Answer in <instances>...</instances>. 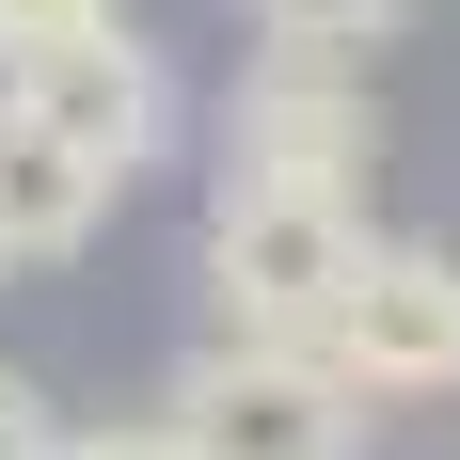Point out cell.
I'll use <instances>...</instances> for the list:
<instances>
[{
    "label": "cell",
    "instance_id": "6da1fadb",
    "mask_svg": "<svg viewBox=\"0 0 460 460\" xmlns=\"http://www.w3.org/2000/svg\"><path fill=\"white\" fill-rule=\"evenodd\" d=\"M349 270H366V207H318V190H207V238H190L207 333H238V349H318V318H333Z\"/></svg>",
    "mask_w": 460,
    "mask_h": 460
},
{
    "label": "cell",
    "instance_id": "7a4b0ae2",
    "mask_svg": "<svg viewBox=\"0 0 460 460\" xmlns=\"http://www.w3.org/2000/svg\"><path fill=\"white\" fill-rule=\"evenodd\" d=\"M366 397L318 366V349H238L207 333L175 381H159V445L175 460H366Z\"/></svg>",
    "mask_w": 460,
    "mask_h": 460
},
{
    "label": "cell",
    "instance_id": "3957f363",
    "mask_svg": "<svg viewBox=\"0 0 460 460\" xmlns=\"http://www.w3.org/2000/svg\"><path fill=\"white\" fill-rule=\"evenodd\" d=\"M318 366L366 413L460 397V254L445 238H366V270L333 286V318H318Z\"/></svg>",
    "mask_w": 460,
    "mask_h": 460
},
{
    "label": "cell",
    "instance_id": "277c9868",
    "mask_svg": "<svg viewBox=\"0 0 460 460\" xmlns=\"http://www.w3.org/2000/svg\"><path fill=\"white\" fill-rule=\"evenodd\" d=\"M366 159H381L366 64H286V48H254V80L223 95V190H318V207H366Z\"/></svg>",
    "mask_w": 460,
    "mask_h": 460
},
{
    "label": "cell",
    "instance_id": "5b68a950",
    "mask_svg": "<svg viewBox=\"0 0 460 460\" xmlns=\"http://www.w3.org/2000/svg\"><path fill=\"white\" fill-rule=\"evenodd\" d=\"M0 95H16L32 128H64L80 159H111V175H143V159L175 143V64L143 32H95V48H64V64H16Z\"/></svg>",
    "mask_w": 460,
    "mask_h": 460
},
{
    "label": "cell",
    "instance_id": "8992f818",
    "mask_svg": "<svg viewBox=\"0 0 460 460\" xmlns=\"http://www.w3.org/2000/svg\"><path fill=\"white\" fill-rule=\"evenodd\" d=\"M128 190H143V175L80 159L64 128H32V111L0 95V270H64V254H95Z\"/></svg>",
    "mask_w": 460,
    "mask_h": 460
},
{
    "label": "cell",
    "instance_id": "52a82bcc",
    "mask_svg": "<svg viewBox=\"0 0 460 460\" xmlns=\"http://www.w3.org/2000/svg\"><path fill=\"white\" fill-rule=\"evenodd\" d=\"M254 16V48H286V64H366L413 0H238Z\"/></svg>",
    "mask_w": 460,
    "mask_h": 460
},
{
    "label": "cell",
    "instance_id": "ba28073f",
    "mask_svg": "<svg viewBox=\"0 0 460 460\" xmlns=\"http://www.w3.org/2000/svg\"><path fill=\"white\" fill-rule=\"evenodd\" d=\"M95 32H128V0H0V80H16V64H64V48H95Z\"/></svg>",
    "mask_w": 460,
    "mask_h": 460
},
{
    "label": "cell",
    "instance_id": "9c48e42d",
    "mask_svg": "<svg viewBox=\"0 0 460 460\" xmlns=\"http://www.w3.org/2000/svg\"><path fill=\"white\" fill-rule=\"evenodd\" d=\"M64 445V413H48V381L32 366H0V460H48Z\"/></svg>",
    "mask_w": 460,
    "mask_h": 460
},
{
    "label": "cell",
    "instance_id": "30bf717a",
    "mask_svg": "<svg viewBox=\"0 0 460 460\" xmlns=\"http://www.w3.org/2000/svg\"><path fill=\"white\" fill-rule=\"evenodd\" d=\"M48 460H175V445H159V413H143V429H64Z\"/></svg>",
    "mask_w": 460,
    "mask_h": 460
}]
</instances>
